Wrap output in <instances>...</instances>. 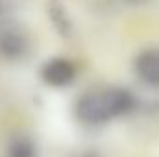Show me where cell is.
Listing matches in <instances>:
<instances>
[{
	"label": "cell",
	"instance_id": "1",
	"mask_svg": "<svg viewBox=\"0 0 159 157\" xmlns=\"http://www.w3.org/2000/svg\"><path fill=\"white\" fill-rule=\"evenodd\" d=\"M137 109L139 98L133 91L120 85H107L80 94L72 105V117L85 128H102L129 117Z\"/></svg>",
	"mask_w": 159,
	"mask_h": 157
},
{
	"label": "cell",
	"instance_id": "2",
	"mask_svg": "<svg viewBox=\"0 0 159 157\" xmlns=\"http://www.w3.org/2000/svg\"><path fill=\"white\" fill-rule=\"evenodd\" d=\"M78 78V67L72 59L54 56L39 67V79L50 89H67Z\"/></svg>",
	"mask_w": 159,
	"mask_h": 157
},
{
	"label": "cell",
	"instance_id": "3",
	"mask_svg": "<svg viewBox=\"0 0 159 157\" xmlns=\"http://www.w3.org/2000/svg\"><path fill=\"white\" fill-rule=\"evenodd\" d=\"M133 72L146 87L159 89V48L141 50L133 59Z\"/></svg>",
	"mask_w": 159,
	"mask_h": 157
},
{
	"label": "cell",
	"instance_id": "4",
	"mask_svg": "<svg viewBox=\"0 0 159 157\" xmlns=\"http://www.w3.org/2000/svg\"><path fill=\"white\" fill-rule=\"evenodd\" d=\"M30 48L28 37L19 28H4L0 32V56L7 61H20L26 57Z\"/></svg>",
	"mask_w": 159,
	"mask_h": 157
},
{
	"label": "cell",
	"instance_id": "5",
	"mask_svg": "<svg viewBox=\"0 0 159 157\" xmlns=\"http://www.w3.org/2000/svg\"><path fill=\"white\" fill-rule=\"evenodd\" d=\"M4 157H41V152L30 135H15L9 139Z\"/></svg>",
	"mask_w": 159,
	"mask_h": 157
},
{
	"label": "cell",
	"instance_id": "6",
	"mask_svg": "<svg viewBox=\"0 0 159 157\" xmlns=\"http://www.w3.org/2000/svg\"><path fill=\"white\" fill-rule=\"evenodd\" d=\"M48 15L54 22V28L61 34V35H69L72 24H70V19H69V13H67V7L63 6V0H50L48 4Z\"/></svg>",
	"mask_w": 159,
	"mask_h": 157
},
{
	"label": "cell",
	"instance_id": "7",
	"mask_svg": "<svg viewBox=\"0 0 159 157\" xmlns=\"http://www.w3.org/2000/svg\"><path fill=\"white\" fill-rule=\"evenodd\" d=\"M70 157H104V154L98 148H81L78 152H74Z\"/></svg>",
	"mask_w": 159,
	"mask_h": 157
},
{
	"label": "cell",
	"instance_id": "8",
	"mask_svg": "<svg viewBox=\"0 0 159 157\" xmlns=\"http://www.w3.org/2000/svg\"><path fill=\"white\" fill-rule=\"evenodd\" d=\"M122 2H126V4H129V6H148V4L154 2V0H122Z\"/></svg>",
	"mask_w": 159,
	"mask_h": 157
}]
</instances>
